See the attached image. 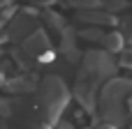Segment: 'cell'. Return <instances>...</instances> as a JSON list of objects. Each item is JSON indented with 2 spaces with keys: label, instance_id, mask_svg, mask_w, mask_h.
Here are the masks:
<instances>
[{
  "label": "cell",
  "instance_id": "cell-1",
  "mask_svg": "<svg viewBox=\"0 0 132 129\" xmlns=\"http://www.w3.org/2000/svg\"><path fill=\"white\" fill-rule=\"evenodd\" d=\"M128 106H130V111H132V97H130V102H128Z\"/></svg>",
  "mask_w": 132,
  "mask_h": 129
}]
</instances>
